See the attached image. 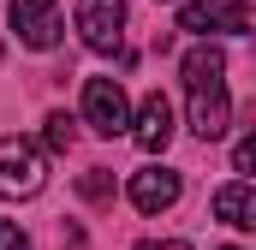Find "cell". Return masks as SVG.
<instances>
[{
  "instance_id": "9c48e42d",
  "label": "cell",
  "mask_w": 256,
  "mask_h": 250,
  "mask_svg": "<svg viewBox=\"0 0 256 250\" xmlns=\"http://www.w3.org/2000/svg\"><path fill=\"white\" fill-rule=\"evenodd\" d=\"M214 220H226L238 232H256V185H220L214 190Z\"/></svg>"
},
{
  "instance_id": "7a4b0ae2",
  "label": "cell",
  "mask_w": 256,
  "mask_h": 250,
  "mask_svg": "<svg viewBox=\"0 0 256 250\" xmlns=\"http://www.w3.org/2000/svg\"><path fill=\"white\" fill-rule=\"evenodd\" d=\"M48 161L30 137H0V196H42Z\"/></svg>"
},
{
  "instance_id": "3957f363",
  "label": "cell",
  "mask_w": 256,
  "mask_h": 250,
  "mask_svg": "<svg viewBox=\"0 0 256 250\" xmlns=\"http://www.w3.org/2000/svg\"><path fill=\"white\" fill-rule=\"evenodd\" d=\"M179 30H196V36H256V6L250 0H191L179 12Z\"/></svg>"
},
{
  "instance_id": "30bf717a",
  "label": "cell",
  "mask_w": 256,
  "mask_h": 250,
  "mask_svg": "<svg viewBox=\"0 0 256 250\" xmlns=\"http://www.w3.org/2000/svg\"><path fill=\"white\" fill-rule=\"evenodd\" d=\"M72 137H78V120L72 114H48L42 120V143L48 149H72Z\"/></svg>"
},
{
  "instance_id": "7c38bea8",
  "label": "cell",
  "mask_w": 256,
  "mask_h": 250,
  "mask_svg": "<svg viewBox=\"0 0 256 250\" xmlns=\"http://www.w3.org/2000/svg\"><path fill=\"white\" fill-rule=\"evenodd\" d=\"M232 167H238V173H256V131L232 143Z\"/></svg>"
},
{
  "instance_id": "9a60e30c",
  "label": "cell",
  "mask_w": 256,
  "mask_h": 250,
  "mask_svg": "<svg viewBox=\"0 0 256 250\" xmlns=\"http://www.w3.org/2000/svg\"><path fill=\"white\" fill-rule=\"evenodd\" d=\"M226 250H232V244H226Z\"/></svg>"
},
{
  "instance_id": "5bb4252c",
  "label": "cell",
  "mask_w": 256,
  "mask_h": 250,
  "mask_svg": "<svg viewBox=\"0 0 256 250\" xmlns=\"http://www.w3.org/2000/svg\"><path fill=\"white\" fill-rule=\"evenodd\" d=\"M137 250H191V244H185V238H143Z\"/></svg>"
},
{
  "instance_id": "277c9868",
  "label": "cell",
  "mask_w": 256,
  "mask_h": 250,
  "mask_svg": "<svg viewBox=\"0 0 256 250\" xmlns=\"http://www.w3.org/2000/svg\"><path fill=\"white\" fill-rule=\"evenodd\" d=\"M72 24H78L90 54H126L120 48L126 42V0H78Z\"/></svg>"
},
{
  "instance_id": "ba28073f",
  "label": "cell",
  "mask_w": 256,
  "mask_h": 250,
  "mask_svg": "<svg viewBox=\"0 0 256 250\" xmlns=\"http://www.w3.org/2000/svg\"><path fill=\"white\" fill-rule=\"evenodd\" d=\"M179 173L173 167H143V173H131V202L143 208V214H161V208H173L179 202Z\"/></svg>"
},
{
  "instance_id": "8992f818",
  "label": "cell",
  "mask_w": 256,
  "mask_h": 250,
  "mask_svg": "<svg viewBox=\"0 0 256 250\" xmlns=\"http://www.w3.org/2000/svg\"><path fill=\"white\" fill-rule=\"evenodd\" d=\"M6 18H12V30H18L24 48H54V42L66 36V12L54 6V0H12Z\"/></svg>"
},
{
  "instance_id": "6da1fadb",
  "label": "cell",
  "mask_w": 256,
  "mask_h": 250,
  "mask_svg": "<svg viewBox=\"0 0 256 250\" xmlns=\"http://www.w3.org/2000/svg\"><path fill=\"white\" fill-rule=\"evenodd\" d=\"M185 96H191V131L202 143L226 137L232 125V102H226V54L214 42H196L185 54Z\"/></svg>"
},
{
  "instance_id": "52a82bcc",
  "label": "cell",
  "mask_w": 256,
  "mask_h": 250,
  "mask_svg": "<svg viewBox=\"0 0 256 250\" xmlns=\"http://www.w3.org/2000/svg\"><path fill=\"white\" fill-rule=\"evenodd\" d=\"M131 137H137L143 155H161V149L173 143V102H167L161 90L143 96V108H137V120H131Z\"/></svg>"
},
{
  "instance_id": "8fae6325",
  "label": "cell",
  "mask_w": 256,
  "mask_h": 250,
  "mask_svg": "<svg viewBox=\"0 0 256 250\" xmlns=\"http://www.w3.org/2000/svg\"><path fill=\"white\" fill-rule=\"evenodd\" d=\"M78 196H84V202H108V196H114V173H108V167H90V173L78 179Z\"/></svg>"
},
{
  "instance_id": "5b68a950",
  "label": "cell",
  "mask_w": 256,
  "mask_h": 250,
  "mask_svg": "<svg viewBox=\"0 0 256 250\" xmlns=\"http://www.w3.org/2000/svg\"><path fill=\"white\" fill-rule=\"evenodd\" d=\"M84 125L102 131V137H120L131 125V102L120 90V78H90L84 84Z\"/></svg>"
},
{
  "instance_id": "4fadbf2b",
  "label": "cell",
  "mask_w": 256,
  "mask_h": 250,
  "mask_svg": "<svg viewBox=\"0 0 256 250\" xmlns=\"http://www.w3.org/2000/svg\"><path fill=\"white\" fill-rule=\"evenodd\" d=\"M0 250H30V238H24V232L6 220V226H0Z\"/></svg>"
}]
</instances>
